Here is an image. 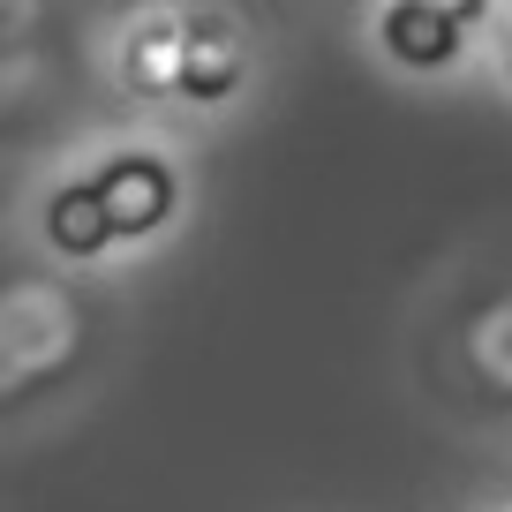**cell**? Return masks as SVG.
<instances>
[{"mask_svg":"<svg viewBox=\"0 0 512 512\" xmlns=\"http://www.w3.org/2000/svg\"><path fill=\"white\" fill-rule=\"evenodd\" d=\"M174 204H181V181H174L166 159H151V151H113L98 174L53 189L46 241L61 256H98V249H113V241L159 234V226L174 219Z\"/></svg>","mask_w":512,"mask_h":512,"instance_id":"1","label":"cell"},{"mask_svg":"<svg viewBox=\"0 0 512 512\" xmlns=\"http://www.w3.org/2000/svg\"><path fill=\"white\" fill-rule=\"evenodd\" d=\"M377 38H384V53H392L400 68H415V76H437V68L460 61L467 23L445 16V8H430V0H392V8L377 16Z\"/></svg>","mask_w":512,"mask_h":512,"instance_id":"2","label":"cell"},{"mask_svg":"<svg viewBox=\"0 0 512 512\" xmlns=\"http://www.w3.org/2000/svg\"><path fill=\"white\" fill-rule=\"evenodd\" d=\"M430 8H445V16H460V23H482V16H490V0H430Z\"/></svg>","mask_w":512,"mask_h":512,"instance_id":"3","label":"cell"},{"mask_svg":"<svg viewBox=\"0 0 512 512\" xmlns=\"http://www.w3.org/2000/svg\"><path fill=\"white\" fill-rule=\"evenodd\" d=\"M505 76H512V61H505Z\"/></svg>","mask_w":512,"mask_h":512,"instance_id":"4","label":"cell"}]
</instances>
